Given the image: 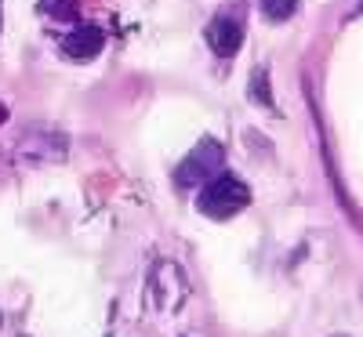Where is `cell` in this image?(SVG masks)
I'll use <instances>...</instances> for the list:
<instances>
[{
	"label": "cell",
	"mask_w": 363,
	"mask_h": 337,
	"mask_svg": "<svg viewBox=\"0 0 363 337\" xmlns=\"http://www.w3.org/2000/svg\"><path fill=\"white\" fill-rule=\"evenodd\" d=\"M251 203V189L240 174H215L211 181H203V189L196 193V210L203 218L225 222L233 214H240Z\"/></svg>",
	"instance_id": "6da1fadb"
},
{
	"label": "cell",
	"mask_w": 363,
	"mask_h": 337,
	"mask_svg": "<svg viewBox=\"0 0 363 337\" xmlns=\"http://www.w3.org/2000/svg\"><path fill=\"white\" fill-rule=\"evenodd\" d=\"M222 160H225L222 142H215V138H200L196 149L174 167V185H178V189H193V185H200V181H211V178L218 174Z\"/></svg>",
	"instance_id": "7a4b0ae2"
},
{
	"label": "cell",
	"mask_w": 363,
	"mask_h": 337,
	"mask_svg": "<svg viewBox=\"0 0 363 337\" xmlns=\"http://www.w3.org/2000/svg\"><path fill=\"white\" fill-rule=\"evenodd\" d=\"M18 160L29 164V167H48V164H66L69 156V142L66 135L58 131H33L18 142Z\"/></svg>",
	"instance_id": "3957f363"
},
{
	"label": "cell",
	"mask_w": 363,
	"mask_h": 337,
	"mask_svg": "<svg viewBox=\"0 0 363 337\" xmlns=\"http://www.w3.org/2000/svg\"><path fill=\"white\" fill-rule=\"evenodd\" d=\"M186 294H189V283H186V275H182L178 265L164 261V265L153 268V275H149V301H153L160 312H174V309H182Z\"/></svg>",
	"instance_id": "277c9868"
},
{
	"label": "cell",
	"mask_w": 363,
	"mask_h": 337,
	"mask_svg": "<svg viewBox=\"0 0 363 337\" xmlns=\"http://www.w3.org/2000/svg\"><path fill=\"white\" fill-rule=\"evenodd\" d=\"M58 44H62V51L69 58L87 62V58H99V51L106 47V29L102 25H91V22H77Z\"/></svg>",
	"instance_id": "5b68a950"
},
{
	"label": "cell",
	"mask_w": 363,
	"mask_h": 337,
	"mask_svg": "<svg viewBox=\"0 0 363 337\" xmlns=\"http://www.w3.org/2000/svg\"><path fill=\"white\" fill-rule=\"evenodd\" d=\"M203 37H207V47L218 58H233L240 47H244V22L233 18V15H218V18H211Z\"/></svg>",
	"instance_id": "8992f818"
},
{
	"label": "cell",
	"mask_w": 363,
	"mask_h": 337,
	"mask_svg": "<svg viewBox=\"0 0 363 337\" xmlns=\"http://www.w3.org/2000/svg\"><path fill=\"white\" fill-rule=\"evenodd\" d=\"M247 95H251V102H255V105L272 109V95H269V69H265V66L251 73V87H247Z\"/></svg>",
	"instance_id": "52a82bcc"
},
{
	"label": "cell",
	"mask_w": 363,
	"mask_h": 337,
	"mask_svg": "<svg viewBox=\"0 0 363 337\" xmlns=\"http://www.w3.org/2000/svg\"><path fill=\"white\" fill-rule=\"evenodd\" d=\"M40 15H48V18H58V22H69V18H77L80 11H77V0H40Z\"/></svg>",
	"instance_id": "ba28073f"
},
{
	"label": "cell",
	"mask_w": 363,
	"mask_h": 337,
	"mask_svg": "<svg viewBox=\"0 0 363 337\" xmlns=\"http://www.w3.org/2000/svg\"><path fill=\"white\" fill-rule=\"evenodd\" d=\"M298 11V0H262V15L269 22H287Z\"/></svg>",
	"instance_id": "9c48e42d"
},
{
	"label": "cell",
	"mask_w": 363,
	"mask_h": 337,
	"mask_svg": "<svg viewBox=\"0 0 363 337\" xmlns=\"http://www.w3.org/2000/svg\"><path fill=\"white\" fill-rule=\"evenodd\" d=\"M4 120H8V109H4V105H0V124H4Z\"/></svg>",
	"instance_id": "30bf717a"
}]
</instances>
